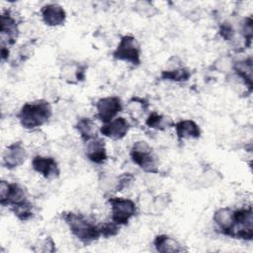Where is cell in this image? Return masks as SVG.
I'll use <instances>...</instances> for the list:
<instances>
[{"label":"cell","mask_w":253,"mask_h":253,"mask_svg":"<svg viewBox=\"0 0 253 253\" xmlns=\"http://www.w3.org/2000/svg\"><path fill=\"white\" fill-rule=\"evenodd\" d=\"M52 116L50 104L43 99L25 103L17 114V119L25 129L37 130L47 124Z\"/></svg>","instance_id":"cell-1"},{"label":"cell","mask_w":253,"mask_h":253,"mask_svg":"<svg viewBox=\"0 0 253 253\" xmlns=\"http://www.w3.org/2000/svg\"><path fill=\"white\" fill-rule=\"evenodd\" d=\"M61 218L68 226L71 234L84 245H89L101 237L99 225L83 213L63 211Z\"/></svg>","instance_id":"cell-2"},{"label":"cell","mask_w":253,"mask_h":253,"mask_svg":"<svg viewBox=\"0 0 253 253\" xmlns=\"http://www.w3.org/2000/svg\"><path fill=\"white\" fill-rule=\"evenodd\" d=\"M132 162L146 173L158 172V159L152 147L143 140L135 141L129 151Z\"/></svg>","instance_id":"cell-3"},{"label":"cell","mask_w":253,"mask_h":253,"mask_svg":"<svg viewBox=\"0 0 253 253\" xmlns=\"http://www.w3.org/2000/svg\"><path fill=\"white\" fill-rule=\"evenodd\" d=\"M112 55L116 60L128 62L134 66L141 63L140 44L136 38L131 35H125L121 38Z\"/></svg>","instance_id":"cell-4"},{"label":"cell","mask_w":253,"mask_h":253,"mask_svg":"<svg viewBox=\"0 0 253 253\" xmlns=\"http://www.w3.org/2000/svg\"><path fill=\"white\" fill-rule=\"evenodd\" d=\"M108 204L111 208V219L120 226L126 225L137 212V205L130 199L109 196Z\"/></svg>","instance_id":"cell-5"},{"label":"cell","mask_w":253,"mask_h":253,"mask_svg":"<svg viewBox=\"0 0 253 253\" xmlns=\"http://www.w3.org/2000/svg\"><path fill=\"white\" fill-rule=\"evenodd\" d=\"M234 230L232 238L251 241L253 238V211L251 207L234 210Z\"/></svg>","instance_id":"cell-6"},{"label":"cell","mask_w":253,"mask_h":253,"mask_svg":"<svg viewBox=\"0 0 253 253\" xmlns=\"http://www.w3.org/2000/svg\"><path fill=\"white\" fill-rule=\"evenodd\" d=\"M28 200L27 190L16 182L1 180L0 182V204L2 207H13Z\"/></svg>","instance_id":"cell-7"},{"label":"cell","mask_w":253,"mask_h":253,"mask_svg":"<svg viewBox=\"0 0 253 253\" xmlns=\"http://www.w3.org/2000/svg\"><path fill=\"white\" fill-rule=\"evenodd\" d=\"M96 115L95 117L102 122L107 124L117 118L118 114L121 113L124 109L122 100L118 96H107L100 98L96 104Z\"/></svg>","instance_id":"cell-8"},{"label":"cell","mask_w":253,"mask_h":253,"mask_svg":"<svg viewBox=\"0 0 253 253\" xmlns=\"http://www.w3.org/2000/svg\"><path fill=\"white\" fill-rule=\"evenodd\" d=\"M14 14L9 10L3 11L0 16L1 46L9 47L16 42L19 34V24Z\"/></svg>","instance_id":"cell-9"},{"label":"cell","mask_w":253,"mask_h":253,"mask_svg":"<svg viewBox=\"0 0 253 253\" xmlns=\"http://www.w3.org/2000/svg\"><path fill=\"white\" fill-rule=\"evenodd\" d=\"M28 152L21 140L15 141L5 147L2 153V166L8 170L20 167L27 159Z\"/></svg>","instance_id":"cell-10"},{"label":"cell","mask_w":253,"mask_h":253,"mask_svg":"<svg viewBox=\"0 0 253 253\" xmlns=\"http://www.w3.org/2000/svg\"><path fill=\"white\" fill-rule=\"evenodd\" d=\"M32 168L35 172L48 180L58 178L60 174L58 163L51 156H34L32 159Z\"/></svg>","instance_id":"cell-11"},{"label":"cell","mask_w":253,"mask_h":253,"mask_svg":"<svg viewBox=\"0 0 253 253\" xmlns=\"http://www.w3.org/2000/svg\"><path fill=\"white\" fill-rule=\"evenodd\" d=\"M129 128L130 124L126 119L123 117H117L111 122L103 124L99 128V132L101 135L112 140H120L127 134Z\"/></svg>","instance_id":"cell-12"},{"label":"cell","mask_w":253,"mask_h":253,"mask_svg":"<svg viewBox=\"0 0 253 253\" xmlns=\"http://www.w3.org/2000/svg\"><path fill=\"white\" fill-rule=\"evenodd\" d=\"M234 210L223 207L217 209L212 215V220L215 225V228L222 235L232 238L234 230Z\"/></svg>","instance_id":"cell-13"},{"label":"cell","mask_w":253,"mask_h":253,"mask_svg":"<svg viewBox=\"0 0 253 253\" xmlns=\"http://www.w3.org/2000/svg\"><path fill=\"white\" fill-rule=\"evenodd\" d=\"M84 152L86 157L95 164H103L108 159L106 142L100 136L84 142Z\"/></svg>","instance_id":"cell-14"},{"label":"cell","mask_w":253,"mask_h":253,"mask_svg":"<svg viewBox=\"0 0 253 253\" xmlns=\"http://www.w3.org/2000/svg\"><path fill=\"white\" fill-rule=\"evenodd\" d=\"M41 16L42 22L48 27H58L65 23L66 12L56 3H49L42 7Z\"/></svg>","instance_id":"cell-15"},{"label":"cell","mask_w":253,"mask_h":253,"mask_svg":"<svg viewBox=\"0 0 253 253\" xmlns=\"http://www.w3.org/2000/svg\"><path fill=\"white\" fill-rule=\"evenodd\" d=\"M173 127L179 141L184 139H199L202 134L200 126L193 120H180L174 123Z\"/></svg>","instance_id":"cell-16"},{"label":"cell","mask_w":253,"mask_h":253,"mask_svg":"<svg viewBox=\"0 0 253 253\" xmlns=\"http://www.w3.org/2000/svg\"><path fill=\"white\" fill-rule=\"evenodd\" d=\"M87 66L79 62H68L60 69V77L68 84H77L84 81Z\"/></svg>","instance_id":"cell-17"},{"label":"cell","mask_w":253,"mask_h":253,"mask_svg":"<svg viewBox=\"0 0 253 253\" xmlns=\"http://www.w3.org/2000/svg\"><path fill=\"white\" fill-rule=\"evenodd\" d=\"M153 246L155 250L160 253H180L188 250L178 240L167 234L156 235L153 239Z\"/></svg>","instance_id":"cell-18"},{"label":"cell","mask_w":253,"mask_h":253,"mask_svg":"<svg viewBox=\"0 0 253 253\" xmlns=\"http://www.w3.org/2000/svg\"><path fill=\"white\" fill-rule=\"evenodd\" d=\"M236 76L243 81V83L248 87L249 91L252 90V58L249 56L247 58L233 60L231 68Z\"/></svg>","instance_id":"cell-19"},{"label":"cell","mask_w":253,"mask_h":253,"mask_svg":"<svg viewBox=\"0 0 253 253\" xmlns=\"http://www.w3.org/2000/svg\"><path fill=\"white\" fill-rule=\"evenodd\" d=\"M74 127L78 131L81 139L83 142H86L94 137L99 136V128L96 125V123L93 121V119L90 118H80Z\"/></svg>","instance_id":"cell-20"},{"label":"cell","mask_w":253,"mask_h":253,"mask_svg":"<svg viewBox=\"0 0 253 253\" xmlns=\"http://www.w3.org/2000/svg\"><path fill=\"white\" fill-rule=\"evenodd\" d=\"M191 77V71L184 66H174L164 69L160 73L161 80L173 81V82H186Z\"/></svg>","instance_id":"cell-21"},{"label":"cell","mask_w":253,"mask_h":253,"mask_svg":"<svg viewBox=\"0 0 253 253\" xmlns=\"http://www.w3.org/2000/svg\"><path fill=\"white\" fill-rule=\"evenodd\" d=\"M145 126L149 128L156 130H166L169 127H173L174 122L167 116L158 114L157 112L150 113L144 122Z\"/></svg>","instance_id":"cell-22"},{"label":"cell","mask_w":253,"mask_h":253,"mask_svg":"<svg viewBox=\"0 0 253 253\" xmlns=\"http://www.w3.org/2000/svg\"><path fill=\"white\" fill-rule=\"evenodd\" d=\"M148 107L149 104L145 99L135 96L128 100L126 108L129 117L132 120L136 121L140 117H142L146 113V111H148Z\"/></svg>","instance_id":"cell-23"},{"label":"cell","mask_w":253,"mask_h":253,"mask_svg":"<svg viewBox=\"0 0 253 253\" xmlns=\"http://www.w3.org/2000/svg\"><path fill=\"white\" fill-rule=\"evenodd\" d=\"M13 214L21 221H29L35 215V208L29 200L9 208Z\"/></svg>","instance_id":"cell-24"},{"label":"cell","mask_w":253,"mask_h":253,"mask_svg":"<svg viewBox=\"0 0 253 253\" xmlns=\"http://www.w3.org/2000/svg\"><path fill=\"white\" fill-rule=\"evenodd\" d=\"M133 10L141 17H153L158 13L156 7L149 1H137L134 3Z\"/></svg>","instance_id":"cell-25"},{"label":"cell","mask_w":253,"mask_h":253,"mask_svg":"<svg viewBox=\"0 0 253 253\" xmlns=\"http://www.w3.org/2000/svg\"><path fill=\"white\" fill-rule=\"evenodd\" d=\"M34 252L42 253H53L56 252L55 242L51 236H45L43 239H40L33 247Z\"/></svg>","instance_id":"cell-26"},{"label":"cell","mask_w":253,"mask_h":253,"mask_svg":"<svg viewBox=\"0 0 253 253\" xmlns=\"http://www.w3.org/2000/svg\"><path fill=\"white\" fill-rule=\"evenodd\" d=\"M241 34L244 39V44L246 47L251 45L253 37V21L251 17H246L241 24Z\"/></svg>","instance_id":"cell-27"},{"label":"cell","mask_w":253,"mask_h":253,"mask_svg":"<svg viewBox=\"0 0 253 253\" xmlns=\"http://www.w3.org/2000/svg\"><path fill=\"white\" fill-rule=\"evenodd\" d=\"M98 225H99L101 236H103L104 238H109L117 235L121 227L120 225L115 223L112 219L110 221H104Z\"/></svg>","instance_id":"cell-28"},{"label":"cell","mask_w":253,"mask_h":253,"mask_svg":"<svg viewBox=\"0 0 253 253\" xmlns=\"http://www.w3.org/2000/svg\"><path fill=\"white\" fill-rule=\"evenodd\" d=\"M170 202H171V198L168 194H161L152 199L151 206L156 212H161L168 207Z\"/></svg>","instance_id":"cell-29"},{"label":"cell","mask_w":253,"mask_h":253,"mask_svg":"<svg viewBox=\"0 0 253 253\" xmlns=\"http://www.w3.org/2000/svg\"><path fill=\"white\" fill-rule=\"evenodd\" d=\"M133 180H134V177L130 173H123V174L119 175L116 193L121 192V191L125 190L126 188H128L131 185V183L133 182Z\"/></svg>","instance_id":"cell-30"},{"label":"cell","mask_w":253,"mask_h":253,"mask_svg":"<svg viewBox=\"0 0 253 253\" xmlns=\"http://www.w3.org/2000/svg\"><path fill=\"white\" fill-rule=\"evenodd\" d=\"M218 34L224 41H232L235 36V30L230 23L224 22L219 26Z\"/></svg>","instance_id":"cell-31"},{"label":"cell","mask_w":253,"mask_h":253,"mask_svg":"<svg viewBox=\"0 0 253 253\" xmlns=\"http://www.w3.org/2000/svg\"><path fill=\"white\" fill-rule=\"evenodd\" d=\"M32 54V46L28 43L23 44L19 49V58L22 61L27 60Z\"/></svg>","instance_id":"cell-32"}]
</instances>
